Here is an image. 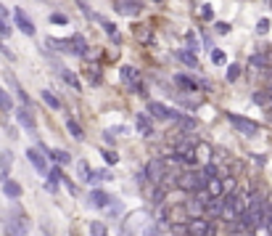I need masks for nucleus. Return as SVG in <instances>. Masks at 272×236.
I'll return each mask as SVG.
<instances>
[{
	"mask_svg": "<svg viewBox=\"0 0 272 236\" xmlns=\"http://www.w3.org/2000/svg\"><path fill=\"white\" fill-rule=\"evenodd\" d=\"M209 183L206 180V175H201V173H182V175H177V186L185 188V191H204V186Z\"/></svg>",
	"mask_w": 272,
	"mask_h": 236,
	"instance_id": "obj_1",
	"label": "nucleus"
},
{
	"mask_svg": "<svg viewBox=\"0 0 272 236\" xmlns=\"http://www.w3.org/2000/svg\"><path fill=\"white\" fill-rule=\"evenodd\" d=\"M27 231H29V218L21 215V212H13L5 220V236H27Z\"/></svg>",
	"mask_w": 272,
	"mask_h": 236,
	"instance_id": "obj_2",
	"label": "nucleus"
},
{
	"mask_svg": "<svg viewBox=\"0 0 272 236\" xmlns=\"http://www.w3.org/2000/svg\"><path fill=\"white\" fill-rule=\"evenodd\" d=\"M188 234L190 236H217V228L206 218H190L188 220Z\"/></svg>",
	"mask_w": 272,
	"mask_h": 236,
	"instance_id": "obj_3",
	"label": "nucleus"
},
{
	"mask_svg": "<svg viewBox=\"0 0 272 236\" xmlns=\"http://www.w3.org/2000/svg\"><path fill=\"white\" fill-rule=\"evenodd\" d=\"M145 178H148L153 186H161V180L167 178V162L164 159H151L148 167H145Z\"/></svg>",
	"mask_w": 272,
	"mask_h": 236,
	"instance_id": "obj_4",
	"label": "nucleus"
},
{
	"mask_svg": "<svg viewBox=\"0 0 272 236\" xmlns=\"http://www.w3.org/2000/svg\"><path fill=\"white\" fill-rule=\"evenodd\" d=\"M227 117H230V122L235 125L240 133H243V135H248V138L259 133V125H256V122H251V119H246V117H238V114H227Z\"/></svg>",
	"mask_w": 272,
	"mask_h": 236,
	"instance_id": "obj_5",
	"label": "nucleus"
},
{
	"mask_svg": "<svg viewBox=\"0 0 272 236\" xmlns=\"http://www.w3.org/2000/svg\"><path fill=\"white\" fill-rule=\"evenodd\" d=\"M148 112H151L156 119H180V112H172L169 106L159 104V101H148Z\"/></svg>",
	"mask_w": 272,
	"mask_h": 236,
	"instance_id": "obj_6",
	"label": "nucleus"
},
{
	"mask_svg": "<svg viewBox=\"0 0 272 236\" xmlns=\"http://www.w3.org/2000/svg\"><path fill=\"white\" fill-rule=\"evenodd\" d=\"M45 157H48V154H45L43 149H27V159L32 162V167H35L40 175L48 173V162H45Z\"/></svg>",
	"mask_w": 272,
	"mask_h": 236,
	"instance_id": "obj_7",
	"label": "nucleus"
},
{
	"mask_svg": "<svg viewBox=\"0 0 272 236\" xmlns=\"http://www.w3.org/2000/svg\"><path fill=\"white\" fill-rule=\"evenodd\" d=\"M143 11V0H116V13L122 16H135Z\"/></svg>",
	"mask_w": 272,
	"mask_h": 236,
	"instance_id": "obj_8",
	"label": "nucleus"
},
{
	"mask_svg": "<svg viewBox=\"0 0 272 236\" xmlns=\"http://www.w3.org/2000/svg\"><path fill=\"white\" fill-rule=\"evenodd\" d=\"M16 119H19L21 127H27V133L32 135V138H37V125H35L32 112H29V109H19V112H16Z\"/></svg>",
	"mask_w": 272,
	"mask_h": 236,
	"instance_id": "obj_9",
	"label": "nucleus"
},
{
	"mask_svg": "<svg viewBox=\"0 0 272 236\" xmlns=\"http://www.w3.org/2000/svg\"><path fill=\"white\" fill-rule=\"evenodd\" d=\"M16 24H19V29H21L24 35H29V37L35 35V24H32V19H29L21 8H16Z\"/></svg>",
	"mask_w": 272,
	"mask_h": 236,
	"instance_id": "obj_10",
	"label": "nucleus"
},
{
	"mask_svg": "<svg viewBox=\"0 0 272 236\" xmlns=\"http://www.w3.org/2000/svg\"><path fill=\"white\" fill-rule=\"evenodd\" d=\"M135 125H137V133L145 135V138H153V125H151V119L145 117V114H137L135 117Z\"/></svg>",
	"mask_w": 272,
	"mask_h": 236,
	"instance_id": "obj_11",
	"label": "nucleus"
},
{
	"mask_svg": "<svg viewBox=\"0 0 272 236\" xmlns=\"http://www.w3.org/2000/svg\"><path fill=\"white\" fill-rule=\"evenodd\" d=\"M175 59H180L182 64H188V66H193V69H198V56H196L193 51H188V48L175 51Z\"/></svg>",
	"mask_w": 272,
	"mask_h": 236,
	"instance_id": "obj_12",
	"label": "nucleus"
},
{
	"mask_svg": "<svg viewBox=\"0 0 272 236\" xmlns=\"http://www.w3.org/2000/svg\"><path fill=\"white\" fill-rule=\"evenodd\" d=\"M69 51L74 53V56H85L90 48H88V43H85V37L82 35H74L72 40H69Z\"/></svg>",
	"mask_w": 272,
	"mask_h": 236,
	"instance_id": "obj_13",
	"label": "nucleus"
},
{
	"mask_svg": "<svg viewBox=\"0 0 272 236\" xmlns=\"http://www.w3.org/2000/svg\"><path fill=\"white\" fill-rule=\"evenodd\" d=\"M108 199H111V196H108L106 191H100V188H92L90 191V204L92 207H108V204H111Z\"/></svg>",
	"mask_w": 272,
	"mask_h": 236,
	"instance_id": "obj_14",
	"label": "nucleus"
},
{
	"mask_svg": "<svg viewBox=\"0 0 272 236\" xmlns=\"http://www.w3.org/2000/svg\"><path fill=\"white\" fill-rule=\"evenodd\" d=\"M3 194L8 196V199H19L21 196V186L16 180H3Z\"/></svg>",
	"mask_w": 272,
	"mask_h": 236,
	"instance_id": "obj_15",
	"label": "nucleus"
},
{
	"mask_svg": "<svg viewBox=\"0 0 272 236\" xmlns=\"http://www.w3.org/2000/svg\"><path fill=\"white\" fill-rule=\"evenodd\" d=\"M58 180H64V173H61V170H58V167H53V170L48 173V183H45V186H48V188H50V191H56V186H58Z\"/></svg>",
	"mask_w": 272,
	"mask_h": 236,
	"instance_id": "obj_16",
	"label": "nucleus"
},
{
	"mask_svg": "<svg viewBox=\"0 0 272 236\" xmlns=\"http://www.w3.org/2000/svg\"><path fill=\"white\" fill-rule=\"evenodd\" d=\"M48 157H53L58 165H69V162H72V154L64 151V149H53V151H48Z\"/></svg>",
	"mask_w": 272,
	"mask_h": 236,
	"instance_id": "obj_17",
	"label": "nucleus"
},
{
	"mask_svg": "<svg viewBox=\"0 0 272 236\" xmlns=\"http://www.w3.org/2000/svg\"><path fill=\"white\" fill-rule=\"evenodd\" d=\"M13 109V98L8 96V90L0 85V112H11Z\"/></svg>",
	"mask_w": 272,
	"mask_h": 236,
	"instance_id": "obj_18",
	"label": "nucleus"
},
{
	"mask_svg": "<svg viewBox=\"0 0 272 236\" xmlns=\"http://www.w3.org/2000/svg\"><path fill=\"white\" fill-rule=\"evenodd\" d=\"M66 130L72 133V138H77V141L85 138V133H82V127H80V122H77V119H66Z\"/></svg>",
	"mask_w": 272,
	"mask_h": 236,
	"instance_id": "obj_19",
	"label": "nucleus"
},
{
	"mask_svg": "<svg viewBox=\"0 0 272 236\" xmlns=\"http://www.w3.org/2000/svg\"><path fill=\"white\" fill-rule=\"evenodd\" d=\"M206 191H209V196H214V199H220L222 196V183H220V178H212L206 183Z\"/></svg>",
	"mask_w": 272,
	"mask_h": 236,
	"instance_id": "obj_20",
	"label": "nucleus"
},
{
	"mask_svg": "<svg viewBox=\"0 0 272 236\" xmlns=\"http://www.w3.org/2000/svg\"><path fill=\"white\" fill-rule=\"evenodd\" d=\"M175 82H177V85H182L185 90H190V93H193V90H198V82L190 80V77H185V74H177Z\"/></svg>",
	"mask_w": 272,
	"mask_h": 236,
	"instance_id": "obj_21",
	"label": "nucleus"
},
{
	"mask_svg": "<svg viewBox=\"0 0 272 236\" xmlns=\"http://www.w3.org/2000/svg\"><path fill=\"white\" fill-rule=\"evenodd\" d=\"M122 80L127 82V85L137 82V69H135V66H122Z\"/></svg>",
	"mask_w": 272,
	"mask_h": 236,
	"instance_id": "obj_22",
	"label": "nucleus"
},
{
	"mask_svg": "<svg viewBox=\"0 0 272 236\" xmlns=\"http://www.w3.org/2000/svg\"><path fill=\"white\" fill-rule=\"evenodd\" d=\"M11 162H13V154H11V151H0V170H3V175H8Z\"/></svg>",
	"mask_w": 272,
	"mask_h": 236,
	"instance_id": "obj_23",
	"label": "nucleus"
},
{
	"mask_svg": "<svg viewBox=\"0 0 272 236\" xmlns=\"http://www.w3.org/2000/svg\"><path fill=\"white\" fill-rule=\"evenodd\" d=\"M61 77H64L66 82H69V85H72L74 90H80L82 85H80V80H77V74L74 72H69V69H61Z\"/></svg>",
	"mask_w": 272,
	"mask_h": 236,
	"instance_id": "obj_24",
	"label": "nucleus"
},
{
	"mask_svg": "<svg viewBox=\"0 0 272 236\" xmlns=\"http://www.w3.org/2000/svg\"><path fill=\"white\" fill-rule=\"evenodd\" d=\"M254 101L259 104V106H270V109H272V96H267L264 90H256V93H254Z\"/></svg>",
	"mask_w": 272,
	"mask_h": 236,
	"instance_id": "obj_25",
	"label": "nucleus"
},
{
	"mask_svg": "<svg viewBox=\"0 0 272 236\" xmlns=\"http://www.w3.org/2000/svg\"><path fill=\"white\" fill-rule=\"evenodd\" d=\"M43 101L48 104L50 109H61V101H58V98H56V96L50 93V90H43Z\"/></svg>",
	"mask_w": 272,
	"mask_h": 236,
	"instance_id": "obj_26",
	"label": "nucleus"
},
{
	"mask_svg": "<svg viewBox=\"0 0 272 236\" xmlns=\"http://www.w3.org/2000/svg\"><path fill=\"white\" fill-rule=\"evenodd\" d=\"M90 234H92V236H108L106 226L100 223V220H92V223H90Z\"/></svg>",
	"mask_w": 272,
	"mask_h": 236,
	"instance_id": "obj_27",
	"label": "nucleus"
},
{
	"mask_svg": "<svg viewBox=\"0 0 272 236\" xmlns=\"http://www.w3.org/2000/svg\"><path fill=\"white\" fill-rule=\"evenodd\" d=\"M103 29H106V35H111L114 43H119V32H116V24H111V21H103Z\"/></svg>",
	"mask_w": 272,
	"mask_h": 236,
	"instance_id": "obj_28",
	"label": "nucleus"
},
{
	"mask_svg": "<svg viewBox=\"0 0 272 236\" xmlns=\"http://www.w3.org/2000/svg\"><path fill=\"white\" fill-rule=\"evenodd\" d=\"M177 125H180L182 130H193V127H196V119H190V117H182V114H180V119H177Z\"/></svg>",
	"mask_w": 272,
	"mask_h": 236,
	"instance_id": "obj_29",
	"label": "nucleus"
},
{
	"mask_svg": "<svg viewBox=\"0 0 272 236\" xmlns=\"http://www.w3.org/2000/svg\"><path fill=\"white\" fill-rule=\"evenodd\" d=\"M238 77H240V66L238 64H230L227 66V82H235Z\"/></svg>",
	"mask_w": 272,
	"mask_h": 236,
	"instance_id": "obj_30",
	"label": "nucleus"
},
{
	"mask_svg": "<svg viewBox=\"0 0 272 236\" xmlns=\"http://www.w3.org/2000/svg\"><path fill=\"white\" fill-rule=\"evenodd\" d=\"M212 61H214L217 66H222L225 61H227V59H225V53H222L220 48H214V51H212Z\"/></svg>",
	"mask_w": 272,
	"mask_h": 236,
	"instance_id": "obj_31",
	"label": "nucleus"
},
{
	"mask_svg": "<svg viewBox=\"0 0 272 236\" xmlns=\"http://www.w3.org/2000/svg\"><path fill=\"white\" fill-rule=\"evenodd\" d=\"M137 40H143V43H148V40H151L148 27H137Z\"/></svg>",
	"mask_w": 272,
	"mask_h": 236,
	"instance_id": "obj_32",
	"label": "nucleus"
},
{
	"mask_svg": "<svg viewBox=\"0 0 272 236\" xmlns=\"http://www.w3.org/2000/svg\"><path fill=\"white\" fill-rule=\"evenodd\" d=\"M103 159L108 165H116V162H119V154H116V151H103Z\"/></svg>",
	"mask_w": 272,
	"mask_h": 236,
	"instance_id": "obj_33",
	"label": "nucleus"
},
{
	"mask_svg": "<svg viewBox=\"0 0 272 236\" xmlns=\"http://www.w3.org/2000/svg\"><path fill=\"white\" fill-rule=\"evenodd\" d=\"M77 3H80V8H82V13H85V16H88V19H98L95 13H92V11L88 8V3H85V0H77Z\"/></svg>",
	"mask_w": 272,
	"mask_h": 236,
	"instance_id": "obj_34",
	"label": "nucleus"
},
{
	"mask_svg": "<svg viewBox=\"0 0 272 236\" xmlns=\"http://www.w3.org/2000/svg\"><path fill=\"white\" fill-rule=\"evenodd\" d=\"M267 29H270V19H259V24H256V32H259V35H264Z\"/></svg>",
	"mask_w": 272,
	"mask_h": 236,
	"instance_id": "obj_35",
	"label": "nucleus"
},
{
	"mask_svg": "<svg viewBox=\"0 0 272 236\" xmlns=\"http://www.w3.org/2000/svg\"><path fill=\"white\" fill-rule=\"evenodd\" d=\"M50 21H53V24H69V19L64 16V13H53Z\"/></svg>",
	"mask_w": 272,
	"mask_h": 236,
	"instance_id": "obj_36",
	"label": "nucleus"
},
{
	"mask_svg": "<svg viewBox=\"0 0 272 236\" xmlns=\"http://www.w3.org/2000/svg\"><path fill=\"white\" fill-rule=\"evenodd\" d=\"M0 35H3V37L11 35V27H8V21H5V19H0Z\"/></svg>",
	"mask_w": 272,
	"mask_h": 236,
	"instance_id": "obj_37",
	"label": "nucleus"
},
{
	"mask_svg": "<svg viewBox=\"0 0 272 236\" xmlns=\"http://www.w3.org/2000/svg\"><path fill=\"white\" fill-rule=\"evenodd\" d=\"M201 16H204V19H212L214 16V11H212V5H209V3L201 5Z\"/></svg>",
	"mask_w": 272,
	"mask_h": 236,
	"instance_id": "obj_38",
	"label": "nucleus"
},
{
	"mask_svg": "<svg viewBox=\"0 0 272 236\" xmlns=\"http://www.w3.org/2000/svg\"><path fill=\"white\" fill-rule=\"evenodd\" d=\"M188 45H190V48H188V51H193V53H198V40H196V35H188Z\"/></svg>",
	"mask_w": 272,
	"mask_h": 236,
	"instance_id": "obj_39",
	"label": "nucleus"
},
{
	"mask_svg": "<svg viewBox=\"0 0 272 236\" xmlns=\"http://www.w3.org/2000/svg\"><path fill=\"white\" fill-rule=\"evenodd\" d=\"M214 29H217L220 35H227V32H230V24H225V21H217V27H214Z\"/></svg>",
	"mask_w": 272,
	"mask_h": 236,
	"instance_id": "obj_40",
	"label": "nucleus"
},
{
	"mask_svg": "<svg viewBox=\"0 0 272 236\" xmlns=\"http://www.w3.org/2000/svg\"><path fill=\"white\" fill-rule=\"evenodd\" d=\"M143 236H161V234H159V228H156V226H145Z\"/></svg>",
	"mask_w": 272,
	"mask_h": 236,
	"instance_id": "obj_41",
	"label": "nucleus"
},
{
	"mask_svg": "<svg viewBox=\"0 0 272 236\" xmlns=\"http://www.w3.org/2000/svg\"><path fill=\"white\" fill-rule=\"evenodd\" d=\"M204 175H206V180H212L214 175H217V167H214V165H209L206 170H204Z\"/></svg>",
	"mask_w": 272,
	"mask_h": 236,
	"instance_id": "obj_42",
	"label": "nucleus"
},
{
	"mask_svg": "<svg viewBox=\"0 0 272 236\" xmlns=\"http://www.w3.org/2000/svg\"><path fill=\"white\" fill-rule=\"evenodd\" d=\"M45 236H53V234H50V231H48V228H45Z\"/></svg>",
	"mask_w": 272,
	"mask_h": 236,
	"instance_id": "obj_43",
	"label": "nucleus"
},
{
	"mask_svg": "<svg viewBox=\"0 0 272 236\" xmlns=\"http://www.w3.org/2000/svg\"><path fill=\"white\" fill-rule=\"evenodd\" d=\"M0 53H5V51H3V45H0Z\"/></svg>",
	"mask_w": 272,
	"mask_h": 236,
	"instance_id": "obj_44",
	"label": "nucleus"
},
{
	"mask_svg": "<svg viewBox=\"0 0 272 236\" xmlns=\"http://www.w3.org/2000/svg\"><path fill=\"white\" fill-rule=\"evenodd\" d=\"M270 96H272V85H270Z\"/></svg>",
	"mask_w": 272,
	"mask_h": 236,
	"instance_id": "obj_45",
	"label": "nucleus"
}]
</instances>
